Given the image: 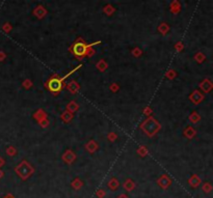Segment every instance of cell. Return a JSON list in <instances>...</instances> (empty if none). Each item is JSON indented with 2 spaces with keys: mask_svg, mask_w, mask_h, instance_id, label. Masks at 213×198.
I'll list each match as a JSON object with an SVG mask.
<instances>
[{
  "mask_svg": "<svg viewBox=\"0 0 213 198\" xmlns=\"http://www.w3.org/2000/svg\"><path fill=\"white\" fill-rule=\"evenodd\" d=\"M97 44H100V42H96L94 44L87 45L82 39H78L73 44V46L71 47V52H72L77 58H82V57L86 56L87 54H89V51L92 50V47L97 45Z\"/></svg>",
  "mask_w": 213,
  "mask_h": 198,
  "instance_id": "obj_1",
  "label": "cell"
},
{
  "mask_svg": "<svg viewBox=\"0 0 213 198\" xmlns=\"http://www.w3.org/2000/svg\"><path fill=\"white\" fill-rule=\"evenodd\" d=\"M78 67H80V66H79V67H77L76 69H75V70H73L72 72H70L69 74L66 75V76H65V77H63V78H59L58 76L54 75V76H52L48 81L46 82V87L48 88L49 91H51L52 94H57L60 90L63 89V80H65L68 76H70V75L72 74V73H74V72H75L77 69H78Z\"/></svg>",
  "mask_w": 213,
  "mask_h": 198,
  "instance_id": "obj_2",
  "label": "cell"
},
{
  "mask_svg": "<svg viewBox=\"0 0 213 198\" xmlns=\"http://www.w3.org/2000/svg\"><path fill=\"white\" fill-rule=\"evenodd\" d=\"M15 170L20 179H22L23 180L27 179L29 176H31L33 174V172H35L33 167L31 165H29L26 161H23L22 163H20L19 165L16 167Z\"/></svg>",
  "mask_w": 213,
  "mask_h": 198,
  "instance_id": "obj_3",
  "label": "cell"
},
{
  "mask_svg": "<svg viewBox=\"0 0 213 198\" xmlns=\"http://www.w3.org/2000/svg\"><path fill=\"white\" fill-rule=\"evenodd\" d=\"M157 184L162 188V189H167V188L172 184V180H171V179H168L167 175H162L159 177V179L157 180Z\"/></svg>",
  "mask_w": 213,
  "mask_h": 198,
  "instance_id": "obj_4",
  "label": "cell"
},
{
  "mask_svg": "<svg viewBox=\"0 0 213 198\" xmlns=\"http://www.w3.org/2000/svg\"><path fill=\"white\" fill-rule=\"evenodd\" d=\"M119 186H120V183L116 177H112V179L108 182V187H109V189L112 191H116L117 188H119Z\"/></svg>",
  "mask_w": 213,
  "mask_h": 198,
  "instance_id": "obj_5",
  "label": "cell"
},
{
  "mask_svg": "<svg viewBox=\"0 0 213 198\" xmlns=\"http://www.w3.org/2000/svg\"><path fill=\"white\" fill-rule=\"evenodd\" d=\"M63 159L65 160V161L68 163V164H71L74 160H75V155L72 153L71 152H67L65 155L63 156Z\"/></svg>",
  "mask_w": 213,
  "mask_h": 198,
  "instance_id": "obj_6",
  "label": "cell"
},
{
  "mask_svg": "<svg viewBox=\"0 0 213 198\" xmlns=\"http://www.w3.org/2000/svg\"><path fill=\"white\" fill-rule=\"evenodd\" d=\"M200 183H201V179H199L197 175H192L190 177V179H189V184H190V186L194 188H197L199 185H200Z\"/></svg>",
  "mask_w": 213,
  "mask_h": 198,
  "instance_id": "obj_7",
  "label": "cell"
},
{
  "mask_svg": "<svg viewBox=\"0 0 213 198\" xmlns=\"http://www.w3.org/2000/svg\"><path fill=\"white\" fill-rule=\"evenodd\" d=\"M124 188L126 189L127 191H132L134 188H135V185H134V183L132 182V179H128L126 182L124 183Z\"/></svg>",
  "mask_w": 213,
  "mask_h": 198,
  "instance_id": "obj_8",
  "label": "cell"
},
{
  "mask_svg": "<svg viewBox=\"0 0 213 198\" xmlns=\"http://www.w3.org/2000/svg\"><path fill=\"white\" fill-rule=\"evenodd\" d=\"M71 185H72V187L74 188V189L75 190H78V189H80L81 187H82V182H81V180L79 179H75L72 182V184H71Z\"/></svg>",
  "mask_w": 213,
  "mask_h": 198,
  "instance_id": "obj_9",
  "label": "cell"
},
{
  "mask_svg": "<svg viewBox=\"0 0 213 198\" xmlns=\"http://www.w3.org/2000/svg\"><path fill=\"white\" fill-rule=\"evenodd\" d=\"M211 185L209 183H205L204 184V186H203V191H204V192H206V193H209L211 191Z\"/></svg>",
  "mask_w": 213,
  "mask_h": 198,
  "instance_id": "obj_10",
  "label": "cell"
},
{
  "mask_svg": "<svg viewBox=\"0 0 213 198\" xmlns=\"http://www.w3.org/2000/svg\"><path fill=\"white\" fill-rule=\"evenodd\" d=\"M105 194H106V193H105V191L101 189V190H99V191H97L96 195H97L98 197H99V198H103L104 196H105Z\"/></svg>",
  "mask_w": 213,
  "mask_h": 198,
  "instance_id": "obj_11",
  "label": "cell"
},
{
  "mask_svg": "<svg viewBox=\"0 0 213 198\" xmlns=\"http://www.w3.org/2000/svg\"><path fill=\"white\" fill-rule=\"evenodd\" d=\"M117 198H129L127 195H125V194H122V195H120V196H117Z\"/></svg>",
  "mask_w": 213,
  "mask_h": 198,
  "instance_id": "obj_12",
  "label": "cell"
},
{
  "mask_svg": "<svg viewBox=\"0 0 213 198\" xmlns=\"http://www.w3.org/2000/svg\"><path fill=\"white\" fill-rule=\"evenodd\" d=\"M3 198H15V197L12 196V195H9V194H8V195H6L5 197H3Z\"/></svg>",
  "mask_w": 213,
  "mask_h": 198,
  "instance_id": "obj_13",
  "label": "cell"
},
{
  "mask_svg": "<svg viewBox=\"0 0 213 198\" xmlns=\"http://www.w3.org/2000/svg\"><path fill=\"white\" fill-rule=\"evenodd\" d=\"M3 163H4V162H3V160L0 159V167H1V166L3 165Z\"/></svg>",
  "mask_w": 213,
  "mask_h": 198,
  "instance_id": "obj_14",
  "label": "cell"
},
{
  "mask_svg": "<svg viewBox=\"0 0 213 198\" xmlns=\"http://www.w3.org/2000/svg\"><path fill=\"white\" fill-rule=\"evenodd\" d=\"M2 176H3V172L1 171V170H0V179H1Z\"/></svg>",
  "mask_w": 213,
  "mask_h": 198,
  "instance_id": "obj_15",
  "label": "cell"
}]
</instances>
